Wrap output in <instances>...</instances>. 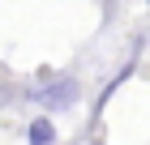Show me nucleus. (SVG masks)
I'll use <instances>...</instances> for the list:
<instances>
[{"label":"nucleus","mask_w":150,"mask_h":145,"mask_svg":"<svg viewBox=\"0 0 150 145\" xmlns=\"http://www.w3.org/2000/svg\"><path fill=\"white\" fill-rule=\"evenodd\" d=\"M39 98H43V107H52V111H56V107H69V102H73V81H60V85L43 90Z\"/></svg>","instance_id":"1"},{"label":"nucleus","mask_w":150,"mask_h":145,"mask_svg":"<svg viewBox=\"0 0 150 145\" xmlns=\"http://www.w3.org/2000/svg\"><path fill=\"white\" fill-rule=\"evenodd\" d=\"M52 141H56L52 120H35V124H30V145H52Z\"/></svg>","instance_id":"2"}]
</instances>
